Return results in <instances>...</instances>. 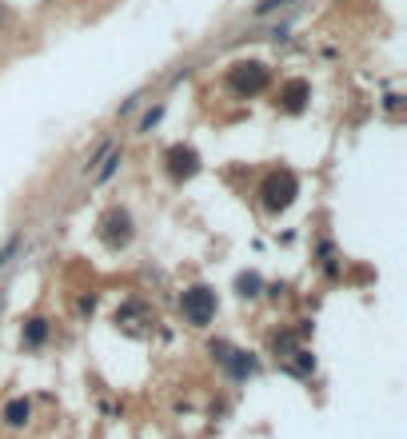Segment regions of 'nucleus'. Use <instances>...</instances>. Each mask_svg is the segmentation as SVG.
Here are the masks:
<instances>
[{
    "label": "nucleus",
    "mask_w": 407,
    "mask_h": 439,
    "mask_svg": "<svg viewBox=\"0 0 407 439\" xmlns=\"http://www.w3.org/2000/svg\"><path fill=\"white\" fill-rule=\"evenodd\" d=\"M268 80H271L268 64H259V61H240L232 72H228V84H232L235 96H256V92L268 88Z\"/></svg>",
    "instance_id": "2"
},
{
    "label": "nucleus",
    "mask_w": 407,
    "mask_h": 439,
    "mask_svg": "<svg viewBox=\"0 0 407 439\" xmlns=\"http://www.w3.org/2000/svg\"><path fill=\"white\" fill-rule=\"evenodd\" d=\"M160 116H164V108H152L148 116H144V120H140V132H152V128H156V124H160Z\"/></svg>",
    "instance_id": "12"
},
{
    "label": "nucleus",
    "mask_w": 407,
    "mask_h": 439,
    "mask_svg": "<svg viewBox=\"0 0 407 439\" xmlns=\"http://www.w3.org/2000/svg\"><path fill=\"white\" fill-rule=\"evenodd\" d=\"M116 164H120V156H116V152H112V156H108V164H104V168L96 172V180H108L112 172H116Z\"/></svg>",
    "instance_id": "13"
},
{
    "label": "nucleus",
    "mask_w": 407,
    "mask_h": 439,
    "mask_svg": "<svg viewBox=\"0 0 407 439\" xmlns=\"http://www.w3.org/2000/svg\"><path fill=\"white\" fill-rule=\"evenodd\" d=\"M100 240L104 244H128L132 240V220H128V212H120V208H112L108 216L100 220Z\"/></svg>",
    "instance_id": "5"
},
{
    "label": "nucleus",
    "mask_w": 407,
    "mask_h": 439,
    "mask_svg": "<svg viewBox=\"0 0 407 439\" xmlns=\"http://www.w3.org/2000/svg\"><path fill=\"white\" fill-rule=\"evenodd\" d=\"M212 355L220 360L228 371H232L235 379H244L256 371V360H252V352H240V348H232V343H212Z\"/></svg>",
    "instance_id": "4"
},
{
    "label": "nucleus",
    "mask_w": 407,
    "mask_h": 439,
    "mask_svg": "<svg viewBox=\"0 0 407 439\" xmlns=\"http://www.w3.org/2000/svg\"><path fill=\"white\" fill-rule=\"evenodd\" d=\"M28 415H32V407H28V400H13L8 407H4V419L13 427H20V424H28Z\"/></svg>",
    "instance_id": "10"
},
{
    "label": "nucleus",
    "mask_w": 407,
    "mask_h": 439,
    "mask_svg": "<svg viewBox=\"0 0 407 439\" xmlns=\"http://www.w3.org/2000/svg\"><path fill=\"white\" fill-rule=\"evenodd\" d=\"M308 96H311V84H308V80H288L284 92H280V108H284V112H304Z\"/></svg>",
    "instance_id": "7"
},
{
    "label": "nucleus",
    "mask_w": 407,
    "mask_h": 439,
    "mask_svg": "<svg viewBox=\"0 0 407 439\" xmlns=\"http://www.w3.org/2000/svg\"><path fill=\"white\" fill-rule=\"evenodd\" d=\"M280 4H288V0H259L256 13H271V8H280Z\"/></svg>",
    "instance_id": "14"
},
{
    "label": "nucleus",
    "mask_w": 407,
    "mask_h": 439,
    "mask_svg": "<svg viewBox=\"0 0 407 439\" xmlns=\"http://www.w3.org/2000/svg\"><path fill=\"white\" fill-rule=\"evenodd\" d=\"M164 164H168V172H172L176 180H188V176H196L200 156H196V148H188V144H172L168 152H164Z\"/></svg>",
    "instance_id": "6"
},
{
    "label": "nucleus",
    "mask_w": 407,
    "mask_h": 439,
    "mask_svg": "<svg viewBox=\"0 0 407 439\" xmlns=\"http://www.w3.org/2000/svg\"><path fill=\"white\" fill-rule=\"evenodd\" d=\"M180 307H184L188 324L204 328V324H212V319H216V292H212V288H188L184 300H180Z\"/></svg>",
    "instance_id": "3"
},
{
    "label": "nucleus",
    "mask_w": 407,
    "mask_h": 439,
    "mask_svg": "<svg viewBox=\"0 0 407 439\" xmlns=\"http://www.w3.org/2000/svg\"><path fill=\"white\" fill-rule=\"evenodd\" d=\"M0 20H4V8H0Z\"/></svg>",
    "instance_id": "16"
},
{
    "label": "nucleus",
    "mask_w": 407,
    "mask_h": 439,
    "mask_svg": "<svg viewBox=\"0 0 407 439\" xmlns=\"http://www.w3.org/2000/svg\"><path fill=\"white\" fill-rule=\"evenodd\" d=\"M44 340H49V319H28V328H25V343H28V348H40Z\"/></svg>",
    "instance_id": "9"
},
{
    "label": "nucleus",
    "mask_w": 407,
    "mask_h": 439,
    "mask_svg": "<svg viewBox=\"0 0 407 439\" xmlns=\"http://www.w3.org/2000/svg\"><path fill=\"white\" fill-rule=\"evenodd\" d=\"M13 252H16V240H13V244H8V248H4V252H0V268L8 264V256H13Z\"/></svg>",
    "instance_id": "15"
},
{
    "label": "nucleus",
    "mask_w": 407,
    "mask_h": 439,
    "mask_svg": "<svg viewBox=\"0 0 407 439\" xmlns=\"http://www.w3.org/2000/svg\"><path fill=\"white\" fill-rule=\"evenodd\" d=\"M284 371H292V376H311V371H316V360H311L308 348H296V352L284 360Z\"/></svg>",
    "instance_id": "8"
},
{
    "label": "nucleus",
    "mask_w": 407,
    "mask_h": 439,
    "mask_svg": "<svg viewBox=\"0 0 407 439\" xmlns=\"http://www.w3.org/2000/svg\"><path fill=\"white\" fill-rule=\"evenodd\" d=\"M296 196H299V184H296V176H292L288 168L268 172V180L259 184V200H264L268 212H284V208H292Z\"/></svg>",
    "instance_id": "1"
},
{
    "label": "nucleus",
    "mask_w": 407,
    "mask_h": 439,
    "mask_svg": "<svg viewBox=\"0 0 407 439\" xmlns=\"http://www.w3.org/2000/svg\"><path fill=\"white\" fill-rule=\"evenodd\" d=\"M235 288H240V295H256L259 276H240V280H235Z\"/></svg>",
    "instance_id": "11"
}]
</instances>
